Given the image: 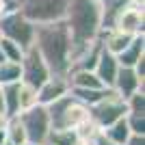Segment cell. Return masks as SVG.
Listing matches in <instances>:
<instances>
[{"instance_id":"obj_1","label":"cell","mask_w":145,"mask_h":145,"mask_svg":"<svg viewBox=\"0 0 145 145\" xmlns=\"http://www.w3.org/2000/svg\"><path fill=\"white\" fill-rule=\"evenodd\" d=\"M63 20L72 37V52H69V67H72V63L82 54V50L89 48L102 33L100 5L97 0H69Z\"/></svg>"},{"instance_id":"obj_2","label":"cell","mask_w":145,"mask_h":145,"mask_svg":"<svg viewBox=\"0 0 145 145\" xmlns=\"http://www.w3.org/2000/svg\"><path fill=\"white\" fill-rule=\"evenodd\" d=\"M35 48L46 61L50 74L67 76L69 74V52H72V37L67 30L65 20L35 24Z\"/></svg>"},{"instance_id":"obj_3","label":"cell","mask_w":145,"mask_h":145,"mask_svg":"<svg viewBox=\"0 0 145 145\" xmlns=\"http://www.w3.org/2000/svg\"><path fill=\"white\" fill-rule=\"evenodd\" d=\"M48 117H50V130H76L82 121L89 119V106L78 102L72 93L54 100L48 104Z\"/></svg>"},{"instance_id":"obj_4","label":"cell","mask_w":145,"mask_h":145,"mask_svg":"<svg viewBox=\"0 0 145 145\" xmlns=\"http://www.w3.org/2000/svg\"><path fill=\"white\" fill-rule=\"evenodd\" d=\"M69 0H18V11L33 24H48L65 18Z\"/></svg>"},{"instance_id":"obj_5","label":"cell","mask_w":145,"mask_h":145,"mask_svg":"<svg viewBox=\"0 0 145 145\" xmlns=\"http://www.w3.org/2000/svg\"><path fill=\"white\" fill-rule=\"evenodd\" d=\"M126 100L119 97L113 89H106L104 97L100 102H95L93 106H89V119L95 123L100 130H104L106 126H110L113 121L126 117Z\"/></svg>"},{"instance_id":"obj_6","label":"cell","mask_w":145,"mask_h":145,"mask_svg":"<svg viewBox=\"0 0 145 145\" xmlns=\"http://www.w3.org/2000/svg\"><path fill=\"white\" fill-rule=\"evenodd\" d=\"M0 35L26 50L28 46H33V39H35V24L26 20L18 9H13L0 15Z\"/></svg>"},{"instance_id":"obj_7","label":"cell","mask_w":145,"mask_h":145,"mask_svg":"<svg viewBox=\"0 0 145 145\" xmlns=\"http://www.w3.org/2000/svg\"><path fill=\"white\" fill-rule=\"evenodd\" d=\"M22 126L26 132V141L35 145H46L50 134V117H48V106L35 104L33 108L20 110L18 113Z\"/></svg>"},{"instance_id":"obj_8","label":"cell","mask_w":145,"mask_h":145,"mask_svg":"<svg viewBox=\"0 0 145 145\" xmlns=\"http://www.w3.org/2000/svg\"><path fill=\"white\" fill-rule=\"evenodd\" d=\"M20 67H22V82L35 87V89H39V87L52 76L48 65H46V61L39 54V50L35 48V43L24 50V56L20 61Z\"/></svg>"},{"instance_id":"obj_9","label":"cell","mask_w":145,"mask_h":145,"mask_svg":"<svg viewBox=\"0 0 145 145\" xmlns=\"http://www.w3.org/2000/svg\"><path fill=\"white\" fill-rule=\"evenodd\" d=\"M67 93H69V80H67V76H54V74H52V76L37 89V100H39V104L48 106V104H52L54 100L67 95Z\"/></svg>"},{"instance_id":"obj_10","label":"cell","mask_w":145,"mask_h":145,"mask_svg":"<svg viewBox=\"0 0 145 145\" xmlns=\"http://www.w3.org/2000/svg\"><path fill=\"white\" fill-rule=\"evenodd\" d=\"M143 24H145V13H143V7H137V5H130L119 13V18L115 22V28L123 30V33H130V35H141L143 33Z\"/></svg>"},{"instance_id":"obj_11","label":"cell","mask_w":145,"mask_h":145,"mask_svg":"<svg viewBox=\"0 0 145 145\" xmlns=\"http://www.w3.org/2000/svg\"><path fill=\"white\" fill-rule=\"evenodd\" d=\"M143 82L145 80H141L139 76H137V72H134L132 67H121L117 69V76H115V82H113V87L110 89L115 91L119 97H123L126 100L128 95H132L134 91L143 89Z\"/></svg>"},{"instance_id":"obj_12","label":"cell","mask_w":145,"mask_h":145,"mask_svg":"<svg viewBox=\"0 0 145 145\" xmlns=\"http://www.w3.org/2000/svg\"><path fill=\"white\" fill-rule=\"evenodd\" d=\"M117 69H119L117 56L110 54L108 50H104V46H102V52H100V56H97V63H95V67H93V72H95V76L100 78V82H102L106 89L113 87L115 76H117Z\"/></svg>"},{"instance_id":"obj_13","label":"cell","mask_w":145,"mask_h":145,"mask_svg":"<svg viewBox=\"0 0 145 145\" xmlns=\"http://www.w3.org/2000/svg\"><path fill=\"white\" fill-rule=\"evenodd\" d=\"M134 39V35L130 33H123L119 28H108V30H102L100 33V41H102L104 50H108L110 54H121L123 50L130 46V41Z\"/></svg>"},{"instance_id":"obj_14","label":"cell","mask_w":145,"mask_h":145,"mask_svg":"<svg viewBox=\"0 0 145 145\" xmlns=\"http://www.w3.org/2000/svg\"><path fill=\"white\" fill-rule=\"evenodd\" d=\"M100 5V24L102 30L115 28V22L119 18V13L130 5V0H97Z\"/></svg>"},{"instance_id":"obj_15","label":"cell","mask_w":145,"mask_h":145,"mask_svg":"<svg viewBox=\"0 0 145 145\" xmlns=\"http://www.w3.org/2000/svg\"><path fill=\"white\" fill-rule=\"evenodd\" d=\"M141 56H145V35L143 33H141V35H134L130 46H128L121 54H117V63H119L121 67H132Z\"/></svg>"},{"instance_id":"obj_16","label":"cell","mask_w":145,"mask_h":145,"mask_svg":"<svg viewBox=\"0 0 145 145\" xmlns=\"http://www.w3.org/2000/svg\"><path fill=\"white\" fill-rule=\"evenodd\" d=\"M100 132L106 137V139H110L113 143H119V145H126V141H128V137H130V128H128V121H126V117H121V119H117V121H113L110 126H106L104 130H100Z\"/></svg>"},{"instance_id":"obj_17","label":"cell","mask_w":145,"mask_h":145,"mask_svg":"<svg viewBox=\"0 0 145 145\" xmlns=\"http://www.w3.org/2000/svg\"><path fill=\"white\" fill-rule=\"evenodd\" d=\"M18 87L20 82H11V85H2V113L7 117L18 115L20 104H18Z\"/></svg>"},{"instance_id":"obj_18","label":"cell","mask_w":145,"mask_h":145,"mask_svg":"<svg viewBox=\"0 0 145 145\" xmlns=\"http://www.w3.org/2000/svg\"><path fill=\"white\" fill-rule=\"evenodd\" d=\"M5 130H7V141H9V143H13V145L26 143V132H24V126H22V121H20L18 115L7 117Z\"/></svg>"},{"instance_id":"obj_19","label":"cell","mask_w":145,"mask_h":145,"mask_svg":"<svg viewBox=\"0 0 145 145\" xmlns=\"http://www.w3.org/2000/svg\"><path fill=\"white\" fill-rule=\"evenodd\" d=\"M11 82H22V67L13 61H2L0 63V87L11 85Z\"/></svg>"},{"instance_id":"obj_20","label":"cell","mask_w":145,"mask_h":145,"mask_svg":"<svg viewBox=\"0 0 145 145\" xmlns=\"http://www.w3.org/2000/svg\"><path fill=\"white\" fill-rule=\"evenodd\" d=\"M69 93H72L78 102L87 104V106H93L95 102H100L106 93V89H78V87H69Z\"/></svg>"},{"instance_id":"obj_21","label":"cell","mask_w":145,"mask_h":145,"mask_svg":"<svg viewBox=\"0 0 145 145\" xmlns=\"http://www.w3.org/2000/svg\"><path fill=\"white\" fill-rule=\"evenodd\" d=\"M18 104H20V110L33 108L35 104H39L35 87L26 85V82H20V87H18Z\"/></svg>"},{"instance_id":"obj_22","label":"cell","mask_w":145,"mask_h":145,"mask_svg":"<svg viewBox=\"0 0 145 145\" xmlns=\"http://www.w3.org/2000/svg\"><path fill=\"white\" fill-rule=\"evenodd\" d=\"M78 141V132L76 130H69V128H63V130H50L48 134V145H74Z\"/></svg>"},{"instance_id":"obj_23","label":"cell","mask_w":145,"mask_h":145,"mask_svg":"<svg viewBox=\"0 0 145 145\" xmlns=\"http://www.w3.org/2000/svg\"><path fill=\"white\" fill-rule=\"evenodd\" d=\"M0 50L5 54V61H13V63H20L22 56H24V48L18 46L15 41L7 39V37H0Z\"/></svg>"},{"instance_id":"obj_24","label":"cell","mask_w":145,"mask_h":145,"mask_svg":"<svg viewBox=\"0 0 145 145\" xmlns=\"http://www.w3.org/2000/svg\"><path fill=\"white\" fill-rule=\"evenodd\" d=\"M126 108H128V113H139V115H145V91L143 89L134 91L132 95L126 97Z\"/></svg>"},{"instance_id":"obj_25","label":"cell","mask_w":145,"mask_h":145,"mask_svg":"<svg viewBox=\"0 0 145 145\" xmlns=\"http://www.w3.org/2000/svg\"><path fill=\"white\" fill-rule=\"evenodd\" d=\"M126 121L132 134H145V115L139 113H126Z\"/></svg>"},{"instance_id":"obj_26","label":"cell","mask_w":145,"mask_h":145,"mask_svg":"<svg viewBox=\"0 0 145 145\" xmlns=\"http://www.w3.org/2000/svg\"><path fill=\"white\" fill-rule=\"evenodd\" d=\"M13 9H18V0H0V15Z\"/></svg>"},{"instance_id":"obj_27","label":"cell","mask_w":145,"mask_h":145,"mask_svg":"<svg viewBox=\"0 0 145 145\" xmlns=\"http://www.w3.org/2000/svg\"><path fill=\"white\" fill-rule=\"evenodd\" d=\"M126 145H145V134H130Z\"/></svg>"},{"instance_id":"obj_28","label":"cell","mask_w":145,"mask_h":145,"mask_svg":"<svg viewBox=\"0 0 145 145\" xmlns=\"http://www.w3.org/2000/svg\"><path fill=\"white\" fill-rule=\"evenodd\" d=\"M93 145H119V143H113V141L106 139L102 132H97L95 137H93Z\"/></svg>"},{"instance_id":"obj_29","label":"cell","mask_w":145,"mask_h":145,"mask_svg":"<svg viewBox=\"0 0 145 145\" xmlns=\"http://www.w3.org/2000/svg\"><path fill=\"white\" fill-rule=\"evenodd\" d=\"M74 145H93V139H78Z\"/></svg>"},{"instance_id":"obj_30","label":"cell","mask_w":145,"mask_h":145,"mask_svg":"<svg viewBox=\"0 0 145 145\" xmlns=\"http://www.w3.org/2000/svg\"><path fill=\"white\" fill-rule=\"evenodd\" d=\"M2 143H7V130L5 128H0V145Z\"/></svg>"},{"instance_id":"obj_31","label":"cell","mask_w":145,"mask_h":145,"mask_svg":"<svg viewBox=\"0 0 145 145\" xmlns=\"http://www.w3.org/2000/svg\"><path fill=\"white\" fill-rule=\"evenodd\" d=\"M5 123H7V115H5V113H0V128H5Z\"/></svg>"},{"instance_id":"obj_32","label":"cell","mask_w":145,"mask_h":145,"mask_svg":"<svg viewBox=\"0 0 145 145\" xmlns=\"http://www.w3.org/2000/svg\"><path fill=\"white\" fill-rule=\"evenodd\" d=\"M0 113H2V87H0Z\"/></svg>"},{"instance_id":"obj_33","label":"cell","mask_w":145,"mask_h":145,"mask_svg":"<svg viewBox=\"0 0 145 145\" xmlns=\"http://www.w3.org/2000/svg\"><path fill=\"white\" fill-rule=\"evenodd\" d=\"M2 61H5V54H2V50H0V63H2Z\"/></svg>"},{"instance_id":"obj_34","label":"cell","mask_w":145,"mask_h":145,"mask_svg":"<svg viewBox=\"0 0 145 145\" xmlns=\"http://www.w3.org/2000/svg\"><path fill=\"white\" fill-rule=\"evenodd\" d=\"M22 145H35V143H28V141H26V143H22Z\"/></svg>"},{"instance_id":"obj_35","label":"cell","mask_w":145,"mask_h":145,"mask_svg":"<svg viewBox=\"0 0 145 145\" xmlns=\"http://www.w3.org/2000/svg\"><path fill=\"white\" fill-rule=\"evenodd\" d=\"M2 145H13V143H9V141H7V143H2Z\"/></svg>"},{"instance_id":"obj_36","label":"cell","mask_w":145,"mask_h":145,"mask_svg":"<svg viewBox=\"0 0 145 145\" xmlns=\"http://www.w3.org/2000/svg\"><path fill=\"white\" fill-rule=\"evenodd\" d=\"M0 37H2V35H0Z\"/></svg>"},{"instance_id":"obj_37","label":"cell","mask_w":145,"mask_h":145,"mask_svg":"<svg viewBox=\"0 0 145 145\" xmlns=\"http://www.w3.org/2000/svg\"><path fill=\"white\" fill-rule=\"evenodd\" d=\"M46 145H48V143H46Z\"/></svg>"}]
</instances>
